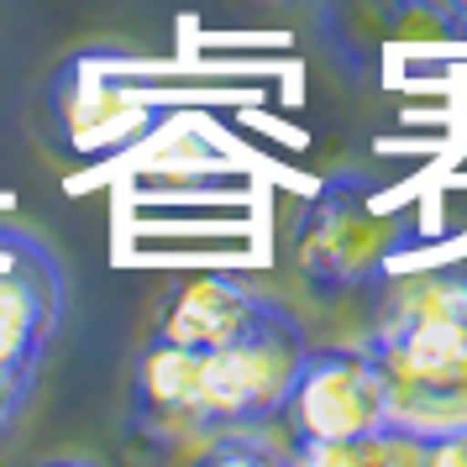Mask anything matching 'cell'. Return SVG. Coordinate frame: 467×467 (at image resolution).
I'll return each instance as SVG.
<instances>
[{"mask_svg":"<svg viewBox=\"0 0 467 467\" xmlns=\"http://www.w3.org/2000/svg\"><path fill=\"white\" fill-rule=\"evenodd\" d=\"M310 352V337L284 305L263 299L232 341L205 352L200 368V415L205 431H263L284 415L289 389L299 379V362Z\"/></svg>","mask_w":467,"mask_h":467,"instance_id":"obj_1","label":"cell"},{"mask_svg":"<svg viewBox=\"0 0 467 467\" xmlns=\"http://www.w3.org/2000/svg\"><path fill=\"white\" fill-rule=\"evenodd\" d=\"M389 389H425L467 358V263L394 278L373 337L362 341Z\"/></svg>","mask_w":467,"mask_h":467,"instance_id":"obj_2","label":"cell"},{"mask_svg":"<svg viewBox=\"0 0 467 467\" xmlns=\"http://www.w3.org/2000/svg\"><path fill=\"white\" fill-rule=\"evenodd\" d=\"M400 247H404V221L389 215L352 179L326 184L295 226L299 274L316 295H341V289L373 284Z\"/></svg>","mask_w":467,"mask_h":467,"instance_id":"obj_3","label":"cell"},{"mask_svg":"<svg viewBox=\"0 0 467 467\" xmlns=\"http://www.w3.org/2000/svg\"><path fill=\"white\" fill-rule=\"evenodd\" d=\"M278 420L289 425V451L316 441H362L389 425L383 368L368 347H310Z\"/></svg>","mask_w":467,"mask_h":467,"instance_id":"obj_4","label":"cell"},{"mask_svg":"<svg viewBox=\"0 0 467 467\" xmlns=\"http://www.w3.org/2000/svg\"><path fill=\"white\" fill-rule=\"evenodd\" d=\"M200 368H205V352L152 331L137 358V379H131V431L158 436L169 446L190 441V436H211L205 415H200Z\"/></svg>","mask_w":467,"mask_h":467,"instance_id":"obj_5","label":"cell"},{"mask_svg":"<svg viewBox=\"0 0 467 467\" xmlns=\"http://www.w3.org/2000/svg\"><path fill=\"white\" fill-rule=\"evenodd\" d=\"M16 253L22 257L0 263V362L43 368L47 341L58 331V310H64V278L37 242L22 236Z\"/></svg>","mask_w":467,"mask_h":467,"instance_id":"obj_6","label":"cell"},{"mask_svg":"<svg viewBox=\"0 0 467 467\" xmlns=\"http://www.w3.org/2000/svg\"><path fill=\"white\" fill-rule=\"evenodd\" d=\"M53 116H58V131L79 137V152H89V158L106 148H121L148 121V110L131 89L100 79V64H74L53 85Z\"/></svg>","mask_w":467,"mask_h":467,"instance_id":"obj_7","label":"cell"},{"mask_svg":"<svg viewBox=\"0 0 467 467\" xmlns=\"http://www.w3.org/2000/svg\"><path fill=\"white\" fill-rule=\"evenodd\" d=\"M257 310H263V295H253L242 278L200 274V278H190L169 305H163V316H158L152 331L169 337V341H179V347L211 352V347H221V341H232Z\"/></svg>","mask_w":467,"mask_h":467,"instance_id":"obj_8","label":"cell"},{"mask_svg":"<svg viewBox=\"0 0 467 467\" xmlns=\"http://www.w3.org/2000/svg\"><path fill=\"white\" fill-rule=\"evenodd\" d=\"M383 400H389V425L415 431L420 441L467 431V358L457 373H446L441 383H425V389H389L383 383Z\"/></svg>","mask_w":467,"mask_h":467,"instance_id":"obj_9","label":"cell"},{"mask_svg":"<svg viewBox=\"0 0 467 467\" xmlns=\"http://www.w3.org/2000/svg\"><path fill=\"white\" fill-rule=\"evenodd\" d=\"M32 383H37V368H26V362H0V436L11 431V420L22 415V404L32 400Z\"/></svg>","mask_w":467,"mask_h":467,"instance_id":"obj_10","label":"cell"},{"mask_svg":"<svg viewBox=\"0 0 467 467\" xmlns=\"http://www.w3.org/2000/svg\"><path fill=\"white\" fill-rule=\"evenodd\" d=\"M425 467H467V431L425 441Z\"/></svg>","mask_w":467,"mask_h":467,"instance_id":"obj_11","label":"cell"},{"mask_svg":"<svg viewBox=\"0 0 467 467\" xmlns=\"http://www.w3.org/2000/svg\"><path fill=\"white\" fill-rule=\"evenodd\" d=\"M451 11H462V16H467V0H451Z\"/></svg>","mask_w":467,"mask_h":467,"instance_id":"obj_12","label":"cell"}]
</instances>
